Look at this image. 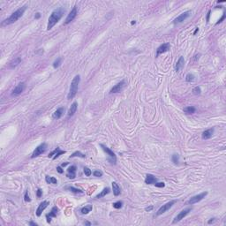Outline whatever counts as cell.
<instances>
[{
  "instance_id": "1",
  "label": "cell",
  "mask_w": 226,
  "mask_h": 226,
  "mask_svg": "<svg viewBox=\"0 0 226 226\" xmlns=\"http://www.w3.org/2000/svg\"><path fill=\"white\" fill-rule=\"evenodd\" d=\"M65 11H66V10H65L63 7H58V8L55 9V10L51 12V16H49V20H48L47 30H51V28L61 20V18H62L63 15H64Z\"/></svg>"
},
{
  "instance_id": "2",
  "label": "cell",
  "mask_w": 226,
  "mask_h": 226,
  "mask_svg": "<svg viewBox=\"0 0 226 226\" xmlns=\"http://www.w3.org/2000/svg\"><path fill=\"white\" fill-rule=\"evenodd\" d=\"M26 10H27V5H24V6H22V7H20L18 10H16L14 12L11 13V16L9 17L8 19H6V20H5L4 21H2L1 26L5 27V26H7V25H11V24H12V23L16 22L17 20H20V19L21 18L22 15L24 14V12H25V11H26Z\"/></svg>"
},
{
  "instance_id": "3",
  "label": "cell",
  "mask_w": 226,
  "mask_h": 226,
  "mask_svg": "<svg viewBox=\"0 0 226 226\" xmlns=\"http://www.w3.org/2000/svg\"><path fill=\"white\" fill-rule=\"evenodd\" d=\"M80 82V76L79 75V74H78V75H75L73 79H72V82H71L70 90H69V93L67 95L68 100L72 99L76 95V94H77V92H78V89H79Z\"/></svg>"
},
{
  "instance_id": "4",
  "label": "cell",
  "mask_w": 226,
  "mask_h": 226,
  "mask_svg": "<svg viewBox=\"0 0 226 226\" xmlns=\"http://www.w3.org/2000/svg\"><path fill=\"white\" fill-rule=\"evenodd\" d=\"M100 147H102L103 150L109 156V161L110 162V164H117V156H116V155H115V153L113 152L111 149L109 148L108 147H106L103 144H100Z\"/></svg>"
},
{
  "instance_id": "5",
  "label": "cell",
  "mask_w": 226,
  "mask_h": 226,
  "mask_svg": "<svg viewBox=\"0 0 226 226\" xmlns=\"http://www.w3.org/2000/svg\"><path fill=\"white\" fill-rule=\"evenodd\" d=\"M47 147H48L47 143L43 142V143H42V144H40L39 146L34 149V152L32 153L31 158H34V157H37V156H41L42 154H43V153L45 152L46 149H47Z\"/></svg>"
},
{
  "instance_id": "6",
  "label": "cell",
  "mask_w": 226,
  "mask_h": 226,
  "mask_svg": "<svg viewBox=\"0 0 226 226\" xmlns=\"http://www.w3.org/2000/svg\"><path fill=\"white\" fill-rule=\"evenodd\" d=\"M175 203H176V200H170V202H167L166 204L162 205V206L161 207V208L157 210V212L156 213V216H161V215H162L164 213H165V212H167L168 210H169L170 208H171V207L173 206V205L175 204Z\"/></svg>"
},
{
  "instance_id": "7",
  "label": "cell",
  "mask_w": 226,
  "mask_h": 226,
  "mask_svg": "<svg viewBox=\"0 0 226 226\" xmlns=\"http://www.w3.org/2000/svg\"><path fill=\"white\" fill-rule=\"evenodd\" d=\"M207 195H208V192H203L202 193H199V194H197V195H195V196L192 197V198H191L190 200L187 202V203L190 204V205L198 203V202H200L202 200H203Z\"/></svg>"
},
{
  "instance_id": "8",
  "label": "cell",
  "mask_w": 226,
  "mask_h": 226,
  "mask_svg": "<svg viewBox=\"0 0 226 226\" xmlns=\"http://www.w3.org/2000/svg\"><path fill=\"white\" fill-rule=\"evenodd\" d=\"M191 210H192V208H185V209L182 210L181 212H179V215L176 216V217L174 218L173 221H172V223H179V221H181L182 219H184L185 216H186L189 213H190Z\"/></svg>"
},
{
  "instance_id": "9",
  "label": "cell",
  "mask_w": 226,
  "mask_h": 226,
  "mask_svg": "<svg viewBox=\"0 0 226 226\" xmlns=\"http://www.w3.org/2000/svg\"><path fill=\"white\" fill-rule=\"evenodd\" d=\"M191 15V11H184L183 13H181V14H179V16L177 17V18L175 19V20H173V23L174 24H179V23H182L183 21H185V20H186L187 18H189Z\"/></svg>"
},
{
  "instance_id": "10",
  "label": "cell",
  "mask_w": 226,
  "mask_h": 226,
  "mask_svg": "<svg viewBox=\"0 0 226 226\" xmlns=\"http://www.w3.org/2000/svg\"><path fill=\"white\" fill-rule=\"evenodd\" d=\"M25 89H26V84H25L24 82H20V83H19L18 85L14 87V89L11 92V95H12V96L20 95L22 92H24Z\"/></svg>"
},
{
  "instance_id": "11",
  "label": "cell",
  "mask_w": 226,
  "mask_h": 226,
  "mask_svg": "<svg viewBox=\"0 0 226 226\" xmlns=\"http://www.w3.org/2000/svg\"><path fill=\"white\" fill-rule=\"evenodd\" d=\"M78 14V9H77V6H74L73 8L71 10V11L69 12V14L67 15V17H66V20H65V24H69L71 21H72V20H74V19L76 18V16H77Z\"/></svg>"
},
{
  "instance_id": "12",
  "label": "cell",
  "mask_w": 226,
  "mask_h": 226,
  "mask_svg": "<svg viewBox=\"0 0 226 226\" xmlns=\"http://www.w3.org/2000/svg\"><path fill=\"white\" fill-rule=\"evenodd\" d=\"M126 85V82L125 80H121L120 82H118V83H117L116 85L114 86V87H112L111 89H110V94H113V93H118V92H121L122 90L124 89V87H125Z\"/></svg>"
},
{
  "instance_id": "13",
  "label": "cell",
  "mask_w": 226,
  "mask_h": 226,
  "mask_svg": "<svg viewBox=\"0 0 226 226\" xmlns=\"http://www.w3.org/2000/svg\"><path fill=\"white\" fill-rule=\"evenodd\" d=\"M58 208H57V206L53 207L52 208H51V212H49V214H47L46 215V219H47V223H51V218L53 217H56V216H57V214H58Z\"/></svg>"
},
{
  "instance_id": "14",
  "label": "cell",
  "mask_w": 226,
  "mask_h": 226,
  "mask_svg": "<svg viewBox=\"0 0 226 226\" xmlns=\"http://www.w3.org/2000/svg\"><path fill=\"white\" fill-rule=\"evenodd\" d=\"M170 44L169 43H162V44L159 46V47L157 48V49H156V57H158L160 54L167 52V51L170 49Z\"/></svg>"
},
{
  "instance_id": "15",
  "label": "cell",
  "mask_w": 226,
  "mask_h": 226,
  "mask_svg": "<svg viewBox=\"0 0 226 226\" xmlns=\"http://www.w3.org/2000/svg\"><path fill=\"white\" fill-rule=\"evenodd\" d=\"M64 154H66V151L61 150L59 147H56V148H55L52 152L49 153L48 156H49V157H51L53 160H55V159H57L59 156H61V155H64Z\"/></svg>"
},
{
  "instance_id": "16",
  "label": "cell",
  "mask_w": 226,
  "mask_h": 226,
  "mask_svg": "<svg viewBox=\"0 0 226 226\" xmlns=\"http://www.w3.org/2000/svg\"><path fill=\"white\" fill-rule=\"evenodd\" d=\"M49 202H47V200H43V202H41V203L39 204V206H38L37 209H36V216H41L42 213H43V211L46 208H47L48 206H49Z\"/></svg>"
},
{
  "instance_id": "17",
  "label": "cell",
  "mask_w": 226,
  "mask_h": 226,
  "mask_svg": "<svg viewBox=\"0 0 226 226\" xmlns=\"http://www.w3.org/2000/svg\"><path fill=\"white\" fill-rule=\"evenodd\" d=\"M76 170H77V168H76L75 165H72L67 169V174H66V177L68 179H75L76 177Z\"/></svg>"
},
{
  "instance_id": "18",
  "label": "cell",
  "mask_w": 226,
  "mask_h": 226,
  "mask_svg": "<svg viewBox=\"0 0 226 226\" xmlns=\"http://www.w3.org/2000/svg\"><path fill=\"white\" fill-rule=\"evenodd\" d=\"M184 64H185V59H184V57L183 56H180L179 58V60L177 61V63H176L175 65V71L177 72H179V71L181 70L182 68L184 67Z\"/></svg>"
},
{
  "instance_id": "19",
  "label": "cell",
  "mask_w": 226,
  "mask_h": 226,
  "mask_svg": "<svg viewBox=\"0 0 226 226\" xmlns=\"http://www.w3.org/2000/svg\"><path fill=\"white\" fill-rule=\"evenodd\" d=\"M77 109H78V103L77 102H73V103H72V104L71 105L70 109L68 110L67 116L69 117V118H71V117H72L74 114H75L76 111H77Z\"/></svg>"
},
{
  "instance_id": "20",
  "label": "cell",
  "mask_w": 226,
  "mask_h": 226,
  "mask_svg": "<svg viewBox=\"0 0 226 226\" xmlns=\"http://www.w3.org/2000/svg\"><path fill=\"white\" fill-rule=\"evenodd\" d=\"M214 131L215 129L214 128H210V129H208L206 131H204L202 134V138L203 140H208L212 137V135L214 134Z\"/></svg>"
},
{
  "instance_id": "21",
  "label": "cell",
  "mask_w": 226,
  "mask_h": 226,
  "mask_svg": "<svg viewBox=\"0 0 226 226\" xmlns=\"http://www.w3.org/2000/svg\"><path fill=\"white\" fill-rule=\"evenodd\" d=\"M156 182H157V179H156L154 175H152V174H147L146 179H145V183H146L147 185H153V184H155Z\"/></svg>"
},
{
  "instance_id": "22",
  "label": "cell",
  "mask_w": 226,
  "mask_h": 226,
  "mask_svg": "<svg viewBox=\"0 0 226 226\" xmlns=\"http://www.w3.org/2000/svg\"><path fill=\"white\" fill-rule=\"evenodd\" d=\"M64 113H65V108H63V107L58 108L56 111H54V113L52 114V118L53 119H59V118L63 116Z\"/></svg>"
},
{
  "instance_id": "23",
  "label": "cell",
  "mask_w": 226,
  "mask_h": 226,
  "mask_svg": "<svg viewBox=\"0 0 226 226\" xmlns=\"http://www.w3.org/2000/svg\"><path fill=\"white\" fill-rule=\"evenodd\" d=\"M112 190H113V194L115 196H118L121 193V189H120L119 185H118L117 182H112Z\"/></svg>"
},
{
  "instance_id": "24",
  "label": "cell",
  "mask_w": 226,
  "mask_h": 226,
  "mask_svg": "<svg viewBox=\"0 0 226 226\" xmlns=\"http://www.w3.org/2000/svg\"><path fill=\"white\" fill-rule=\"evenodd\" d=\"M92 209H93V206L92 205H87V206L83 207L80 209V212H81L82 215H87V214H89V212L92 211Z\"/></svg>"
},
{
  "instance_id": "25",
  "label": "cell",
  "mask_w": 226,
  "mask_h": 226,
  "mask_svg": "<svg viewBox=\"0 0 226 226\" xmlns=\"http://www.w3.org/2000/svg\"><path fill=\"white\" fill-rule=\"evenodd\" d=\"M110 189L109 188V187H105V188H103V190L102 191V192L99 193V194L96 195V198L97 199H100V198H102V197L106 196V195L108 194V193H110Z\"/></svg>"
},
{
  "instance_id": "26",
  "label": "cell",
  "mask_w": 226,
  "mask_h": 226,
  "mask_svg": "<svg viewBox=\"0 0 226 226\" xmlns=\"http://www.w3.org/2000/svg\"><path fill=\"white\" fill-rule=\"evenodd\" d=\"M195 111H196V108L193 106H187L184 109V112L186 114H193Z\"/></svg>"
},
{
  "instance_id": "27",
  "label": "cell",
  "mask_w": 226,
  "mask_h": 226,
  "mask_svg": "<svg viewBox=\"0 0 226 226\" xmlns=\"http://www.w3.org/2000/svg\"><path fill=\"white\" fill-rule=\"evenodd\" d=\"M45 180L48 184H57V180L56 178L54 177H49V176H46L45 177Z\"/></svg>"
},
{
  "instance_id": "28",
  "label": "cell",
  "mask_w": 226,
  "mask_h": 226,
  "mask_svg": "<svg viewBox=\"0 0 226 226\" xmlns=\"http://www.w3.org/2000/svg\"><path fill=\"white\" fill-rule=\"evenodd\" d=\"M66 190L71 191V192H72V193H83V191H81L79 188H75V187H73V186H67V187H66Z\"/></svg>"
},
{
  "instance_id": "29",
  "label": "cell",
  "mask_w": 226,
  "mask_h": 226,
  "mask_svg": "<svg viewBox=\"0 0 226 226\" xmlns=\"http://www.w3.org/2000/svg\"><path fill=\"white\" fill-rule=\"evenodd\" d=\"M76 156H78V157H81V158H86V156L84 154H82L81 152H80V151H75L74 153H72V155L70 156V158H72V157H76Z\"/></svg>"
},
{
  "instance_id": "30",
  "label": "cell",
  "mask_w": 226,
  "mask_h": 226,
  "mask_svg": "<svg viewBox=\"0 0 226 226\" xmlns=\"http://www.w3.org/2000/svg\"><path fill=\"white\" fill-rule=\"evenodd\" d=\"M20 61H21V59H20V57L16 58V59H15V60L11 61V62L10 63V68H14V67H16V66H18V65L20 63Z\"/></svg>"
},
{
  "instance_id": "31",
  "label": "cell",
  "mask_w": 226,
  "mask_h": 226,
  "mask_svg": "<svg viewBox=\"0 0 226 226\" xmlns=\"http://www.w3.org/2000/svg\"><path fill=\"white\" fill-rule=\"evenodd\" d=\"M61 62H62V58H61V57H58V58H57L56 60L53 62V68H54V69L58 68L59 66L61 65Z\"/></svg>"
},
{
  "instance_id": "32",
  "label": "cell",
  "mask_w": 226,
  "mask_h": 226,
  "mask_svg": "<svg viewBox=\"0 0 226 226\" xmlns=\"http://www.w3.org/2000/svg\"><path fill=\"white\" fill-rule=\"evenodd\" d=\"M171 160L174 164H179V155H176V154L172 155Z\"/></svg>"
},
{
  "instance_id": "33",
  "label": "cell",
  "mask_w": 226,
  "mask_h": 226,
  "mask_svg": "<svg viewBox=\"0 0 226 226\" xmlns=\"http://www.w3.org/2000/svg\"><path fill=\"white\" fill-rule=\"evenodd\" d=\"M112 205H113V208H116V209H119V208H121L122 207H123V202L118 200V202H114Z\"/></svg>"
},
{
  "instance_id": "34",
  "label": "cell",
  "mask_w": 226,
  "mask_h": 226,
  "mask_svg": "<svg viewBox=\"0 0 226 226\" xmlns=\"http://www.w3.org/2000/svg\"><path fill=\"white\" fill-rule=\"evenodd\" d=\"M194 80H195V77L192 73H188L186 76H185V81H187V82H193Z\"/></svg>"
},
{
  "instance_id": "35",
  "label": "cell",
  "mask_w": 226,
  "mask_h": 226,
  "mask_svg": "<svg viewBox=\"0 0 226 226\" xmlns=\"http://www.w3.org/2000/svg\"><path fill=\"white\" fill-rule=\"evenodd\" d=\"M200 93H202V89H200V87H198V86H197V87H193V95H200Z\"/></svg>"
},
{
  "instance_id": "36",
  "label": "cell",
  "mask_w": 226,
  "mask_h": 226,
  "mask_svg": "<svg viewBox=\"0 0 226 226\" xmlns=\"http://www.w3.org/2000/svg\"><path fill=\"white\" fill-rule=\"evenodd\" d=\"M83 171H84V173H85V175L87 176V177H89V176H91V174H92L91 170L89 169V168H87V167H84L83 168Z\"/></svg>"
},
{
  "instance_id": "37",
  "label": "cell",
  "mask_w": 226,
  "mask_h": 226,
  "mask_svg": "<svg viewBox=\"0 0 226 226\" xmlns=\"http://www.w3.org/2000/svg\"><path fill=\"white\" fill-rule=\"evenodd\" d=\"M24 200H25V202H31V199H30L29 194H28V191H26V193H25V194H24Z\"/></svg>"
},
{
  "instance_id": "38",
  "label": "cell",
  "mask_w": 226,
  "mask_h": 226,
  "mask_svg": "<svg viewBox=\"0 0 226 226\" xmlns=\"http://www.w3.org/2000/svg\"><path fill=\"white\" fill-rule=\"evenodd\" d=\"M93 175L95 176V177L100 178L103 176V172L101 171V170H95V171L93 172Z\"/></svg>"
},
{
  "instance_id": "39",
  "label": "cell",
  "mask_w": 226,
  "mask_h": 226,
  "mask_svg": "<svg viewBox=\"0 0 226 226\" xmlns=\"http://www.w3.org/2000/svg\"><path fill=\"white\" fill-rule=\"evenodd\" d=\"M154 185L156 187H159V188H162V187L165 186V184H164V182H156Z\"/></svg>"
},
{
  "instance_id": "40",
  "label": "cell",
  "mask_w": 226,
  "mask_h": 226,
  "mask_svg": "<svg viewBox=\"0 0 226 226\" xmlns=\"http://www.w3.org/2000/svg\"><path fill=\"white\" fill-rule=\"evenodd\" d=\"M42 195H43V191H42V189H37V191H36V196L38 197V198H41Z\"/></svg>"
},
{
  "instance_id": "41",
  "label": "cell",
  "mask_w": 226,
  "mask_h": 226,
  "mask_svg": "<svg viewBox=\"0 0 226 226\" xmlns=\"http://www.w3.org/2000/svg\"><path fill=\"white\" fill-rule=\"evenodd\" d=\"M225 15H226V14H225V11H224V12L223 13V16H222V18L220 19V20H218L217 22H216V25H217V24H219V23H221V22H223V20L225 19Z\"/></svg>"
},
{
  "instance_id": "42",
  "label": "cell",
  "mask_w": 226,
  "mask_h": 226,
  "mask_svg": "<svg viewBox=\"0 0 226 226\" xmlns=\"http://www.w3.org/2000/svg\"><path fill=\"white\" fill-rule=\"evenodd\" d=\"M57 171L58 172V173H60V174L64 173V170L62 169V167H61V166H57Z\"/></svg>"
},
{
  "instance_id": "43",
  "label": "cell",
  "mask_w": 226,
  "mask_h": 226,
  "mask_svg": "<svg viewBox=\"0 0 226 226\" xmlns=\"http://www.w3.org/2000/svg\"><path fill=\"white\" fill-rule=\"evenodd\" d=\"M40 17H41V13H40V12H36L35 15H34V19H35V20L40 19Z\"/></svg>"
},
{
  "instance_id": "44",
  "label": "cell",
  "mask_w": 226,
  "mask_h": 226,
  "mask_svg": "<svg viewBox=\"0 0 226 226\" xmlns=\"http://www.w3.org/2000/svg\"><path fill=\"white\" fill-rule=\"evenodd\" d=\"M153 208H154V207L153 206H150V207H147V208H145V211H151V210L153 209Z\"/></svg>"
},
{
  "instance_id": "45",
  "label": "cell",
  "mask_w": 226,
  "mask_h": 226,
  "mask_svg": "<svg viewBox=\"0 0 226 226\" xmlns=\"http://www.w3.org/2000/svg\"><path fill=\"white\" fill-rule=\"evenodd\" d=\"M215 221H216V218H211L210 220H208V224H210V223H213Z\"/></svg>"
},
{
  "instance_id": "46",
  "label": "cell",
  "mask_w": 226,
  "mask_h": 226,
  "mask_svg": "<svg viewBox=\"0 0 226 226\" xmlns=\"http://www.w3.org/2000/svg\"><path fill=\"white\" fill-rule=\"evenodd\" d=\"M29 225H33V226H37V223H34V222H29Z\"/></svg>"
},
{
  "instance_id": "47",
  "label": "cell",
  "mask_w": 226,
  "mask_h": 226,
  "mask_svg": "<svg viewBox=\"0 0 226 226\" xmlns=\"http://www.w3.org/2000/svg\"><path fill=\"white\" fill-rule=\"evenodd\" d=\"M209 16H210V11H208V17H207V21H208V20H209Z\"/></svg>"
},
{
  "instance_id": "48",
  "label": "cell",
  "mask_w": 226,
  "mask_h": 226,
  "mask_svg": "<svg viewBox=\"0 0 226 226\" xmlns=\"http://www.w3.org/2000/svg\"><path fill=\"white\" fill-rule=\"evenodd\" d=\"M197 32H199V28H195L194 32H193V34H197Z\"/></svg>"
},
{
  "instance_id": "49",
  "label": "cell",
  "mask_w": 226,
  "mask_h": 226,
  "mask_svg": "<svg viewBox=\"0 0 226 226\" xmlns=\"http://www.w3.org/2000/svg\"><path fill=\"white\" fill-rule=\"evenodd\" d=\"M84 224H86V225H91V223H89V222H85V223H84Z\"/></svg>"
},
{
  "instance_id": "50",
  "label": "cell",
  "mask_w": 226,
  "mask_h": 226,
  "mask_svg": "<svg viewBox=\"0 0 226 226\" xmlns=\"http://www.w3.org/2000/svg\"><path fill=\"white\" fill-rule=\"evenodd\" d=\"M135 23H136V21H135V20H132L131 24H132V25H133V24H135Z\"/></svg>"
},
{
  "instance_id": "51",
  "label": "cell",
  "mask_w": 226,
  "mask_h": 226,
  "mask_svg": "<svg viewBox=\"0 0 226 226\" xmlns=\"http://www.w3.org/2000/svg\"><path fill=\"white\" fill-rule=\"evenodd\" d=\"M67 164H68V162H65V164H62V166H66V165H67Z\"/></svg>"
}]
</instances>
